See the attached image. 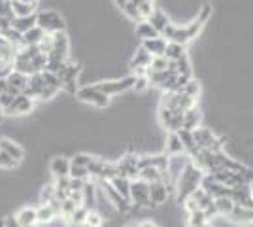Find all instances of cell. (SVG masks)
I'll return each instance as SVG.
<instances>
[{
  "mask_svg": "<svg viewBox=\"0 0 253 227\" xmlns=\"http://www.w3.org/2000/svg\"><path fill=\"white\" fill-rule=\"evenodd\" d=\"M204 178V173L193 161L187 163V167L181 171L178 182H176V191H178V203L183 205L185 199L189 197L197 187H201V182Z\"/></svg>",
  "mask_w": 253,
  "mask_h": 227,
  "instance_id": "obj_1",
  "label": "cell"
},
{
  "mask_svg": "<svg viewBox=\"0 0 253 227\" xmlns=\"http://www.w3.org/2000/svg\"><path fill=\"white\" fill-rule=\"evenodd\" d=\"M202 27H204V21H201L199 17H197L195 21H191L189 25H185V27H178V25L170 23L169 27L165 29L163 36L167 38V42H176V44L185 45V44H189L193 38H197V34L202 31Z\"/></svg>",
  "mask_w": 253,
  "mask_h": 227,
  "instance_id": "obj_2",
  "label": "cell"
},
{
  "mask_svg": "<svg viewBox=\"0 0 253 227\" xmlns=\"http://www.w3.org/2000/svg\"><path fill=\"white\" fill-rule=\"evenodd\" d=\"M197 106V100L195 98L187 97L183 93H174V91H167L163 95V100H161V108H169L174 110L178 114H183L185 110Z\"/></svg>",
  "mask_w": 253,
  "mask_h": 227,
  "instance_id": "obj_3",
  "label": "cell"
},
{
  "mask_svg": "<svg viewBox=\"0 0 253 227\" xmlns=\"http://www.w3.org/2000/svg\"><path fill=\"white\" fill-rule=\"evenodd\" d=\"M36 25L42 29L45 34H55V33H63L66 29L64 25V19L57 13L55 10H45L40 11L36 15Z\"/></svg>",
  "mask_w": 253,
  "mask_h": 227,
  "instance_id": "obj_4",
  "label": "cell"
},
{
  "mask_svg": "<svg viewBox=\"0 0 253 227\" xmlns=\"http://www.w3.org/2000/svg\"><path fill=\"white\" fill-rule=\"evenodd\" d=\"M193 138H195V144L202 148V150H208L211 153H217V151H223V138L215 136L213 131L204 129V127H197L193 131Z\"/></svg>",
  "mask_w": 253,
  "mask_h": 227,
  "instance_id": "obj_5",
  "label": "cell"
},
{
  "mask_svg": "<svg viewBox=\"0 0 253 227\" xmlns=\"http://www.w3.org/2000/svg\"><path fill=\"white\" fill-rule=\"evenodd\" d=\"M130 203L136 208H151L155 206L149 199V184L144 180H130Z\"/></svg>",
  "mask_w": 253,
  "mask_h": 227,
  "instance_id": "obj_6",
  "label": "cell"
},
{
  "mask_svg": "<svg viewBox=\"0 0 253 227\" xmlns=\"http://www.w3.org/2000/svg\"><path fill=\"white\" fill-rule=\"evenodd\" d=\"M100 187H102V193L106 195V201H108L110 205H114V208H116L117 212H128V210H132L130 199H125V197L112 185L110 180H100Z\"/></svg>",
  "mask_w": 253,
  "mask_h": 227,
  "instance_id": "obj_7",
  "label": "cell"
},
{
  "mask_svg": "<svg viewBox=\"0 0 253 227\" xmlns=\"http://www.w3.org/2000/svg\"><path fill=\"white\" fill-rule=\"evenodd\" d=\"M134 84H136V76H126V78H121V80H112V82H100L96 84V89L102 91L108 97H114V95H121L128 89H134Z\"/></svg>",
  "mask_w": 253,
  "mask_h": 227,
  "instance_id": "obj_8",
  "label": "cell"
},
{
  "mask_svg": "<svg viewBox=\"0 0 253 227\" xmlns=\"http://www.w3.org/2000/svg\"><path fill=\"white\" fill-rule=\"evenodd\" d=\"M76 97L80 98V100H84V102H87V104H93L96 108H106L110 104V97L104 95L102 91H98L95 86H85L82 89H78Z\"/></svg>",
  "mask_w": 253,
  "mask_h": 227,
  "instance_id": "obj_9",
  "label": "cell"
},
{
  "mask_svg": "<svg viewBox=\"0 0 253 227\" xmlns=\"http://www.w3.org/2000/svg\"><path fill=\"white\" fill-rule=\"evenodd\" d=\"M117 165V173L119 176H125L128 180H136L138 174H140V157L128 153L125 157H121L119 161L116 163Z\"/></svg>",
  "mask_w": 253,
  "mask_h": 227,
  "instance_id": "obj_10",
  "label": "cell"
},
{
  "mask_svg": "<svg viewBox=\"0 0 253 227\" xmlns=\"http://www.w3.org/2000/svg\"><path fill=\"white\" fill-rule=\"evenodd\" d=\"M68 51H70V42H68L66 33L63 31V33L53 34V49L47 53V57L55 59V61H66Z\"/></svg>",
  "mask_w": 253,
  "mask_h": 227,
  "instance_id": "obj_11",
  "label": "cell"
},
{
  "mask_svg": "<svg viewBox=\"0 0 253 227\" xmlns=\"http://www.w3.org/2000/svg\"><path fill=\"white\" fill-rule=\"evenodd\" d=\"M159 118L163 127L169 131V133H178L181 129V123H183V114H178L174 110L169 108H161L159 110Z\"/></svg>",
  "mask_w": 253,
  "mask_h": 227,
  "instance_id": "obj_12",
  "label": "cell"
},
{
  "mask_svg": "<svg viewBox=\"0 0 253 227\" xmlns=\"http://www.w3.org/2000/svg\"><path fill=\"white\" fill-rule=\"evenodd\" d=\"M82 72V66L76 65V63H66V68H64V74L61 78V82H63V89L64 91H68L70 95H76L78 93V87H76V80H78V76Z\"/></svg>",
  "mask_w": 253,
  "mask_h": 227,
  "instance_id": "obj_13",
  "label": "cell"
},
{
  "mask_svg": "<svg viewBox=\"0 0 253 227\" xmlns=\"http://www.w3.org/2000/svg\"><path fill=\"white\" fill-rule=\"evenodd\" d=\"M32 108H34V98L21 93V95L15 97V100H13V104H11L10 108L4 112V116H25Z\"/></svg>",
  "mask_w": 253,
  "mask_h": 227,
  "instance_id": "obj_14",
  "label": "cell"
},
{
  "mask_svg": "<svg viewBox=\"0 0 253 227\" xmlns=\"http://www.w3.org/2000/svg\"><path fill=\"white\" fill-rule=\"evenodd\" d=\"M6 80H8V91L15 97L21 95L23 91L27 89V86H29V76L23 74V72H17V70H13Z\"/></svg>",
  "mask_w": 253,
  "mask_h": 227,
  "instance_id": "obj_15",
  "label": "cell"
},
{
  "mask_svg": "<svg viewBox=\"0 0 253 227\" xmlns=\"http://www.w3.org/2000/svg\"><path fill=\"white\" fill-rule=\"evenodd\" d=\"M170 197V191L167 184L161 180V182H153V184H149V199H151V203L155 206L163 205V203H167Z\"/></svg>",
  "mask_w": 253,
  "mask_h": 227,
  "instance_id": "obj_16",
  "label": "cell"
},
{
  "mask_svg": "<svg viewBox=\"0 0 253 227\" xmlns=\"http://www.w3.org/2000/svg\"><path fill=\"white\" fill-rule=\"evenodd\" d=\"M0 151H4V153H8L10 157H13L15 161H23V157H25V150H23L21 146L17 144V142H13L11 138H6V136H0Z\"/></svg>",
  "mask_w": 253,
  "mask_h": 227,
  "instance_id": "obj_17",
  "label": "cell"
},
{
  "mask_svg": "<svg viewBox=\"0 0 253 227\" xmlns=\"http://www.w3.org/2000/svg\"><path fill=\"white\" fill-rule=\"evenodd\" d=\"M167 38L165 36H157V38H149V40H144L142 42V47L151 53L153 57H163L165 51H167Z\"/></svg>",
  "mask_w": 253,
  "mask_h": 227,
  "instance_id": "obj_18",
  "label": "cell"
},
{
  "mask_svg": "<svg viewBox=\"0 0 253 227\" xmlns=\"http://www.w3.org/2000/svg\"><path fill=\"white\" fill-rule=\"evenodd\" d=\"M201 121H202L201 110L197 108V106H193V108L183 112V123H181V129L195 131L197 127H201Z\"/></svg>",
  "mask_w": 253,
  "mask_h": 227,
  "instance_id": "obj_19",
  "label": "cell"
},
{
  "mask_svg": "<svg viewBox=\"0 0 253 227\" xmlns=\"http://www.w3.org/2000/svg\"><path fill=\"white\" fill-rule=\"evenodd\" d=\"M49 171L55 178H63V176H68L70 174V159L66 157H53L51 165H49Z\"/></svg>",
  "mask_w": 253,
  "mask_h": 227,
  "instance_id": "obj_20",
  "label": "cell"
},
{
  "mask_svg": "<svg viewBox=\"0 0 253 227\" xmlns=\"http://www.w3.org/2000/svg\"><path fill=\"white\" fill-rule=\"evenodd\" d=\"M43 78H42V72H36V74L29 76V86H27V89L23 91L25 95H29L31 98H38V95H40V91L43 89Z\"/></svg>",
  "mask_w": 253,
  "mask_h": 227,
  "instance_id": "obj_21",
  "label": "cell"
},
{
  "mask_svg": "<svg viewBox=\"0 0 253 227\" xmlns=\"http://www.w3.org/2000/svg\"><path fill=\"white\" fill-rule=\"evenodd\" d=\"M146 21L151 23V27H153V29H155V31L161 34V36H163V33H165V29H167V27L170 25L169 15H167V13H165L163 10H157V8H155V11L149 15V19H146Z\"/></svg>",
  "mask_w": 253,
  "mask_h": 227,
  "instance_id": "obj_22",
  "label": "cell"
},
{
  "mask_svg": "<svg viewBox=\"0 0 253 227\" xmlns=\"http://www.w3.org/2000/svg\"><path fill=\"white\" fill-rule=\"evenodd\" d=\"M11 11L15 17H25V15H34L36 6L38 4H32V2H23V0H10Z\"/></svg>",
  "mask_w": 253,
  "mask_h": 227,
  "instance_id": "obj_23",
  "label": "cell"
},
{
  "mask_svg": "<svg viewBox=\"0 0 253 227\" xmlns=\"http://www.w3.org/2000/svg\"><path fill=\"white\" fill-rule=\"evenodd\" d=\"M32 27H36V13L34 15H25V17H15L11 21V29H15L17 33L25 34L27 31H31Z\"/></svg>",
  "mask_w": 253,
  "mask_h": 227,
  "instance_id": "obj_24",
  "label": "cell"
},
{
  "mask_svg": "<svg viewBox=\"0 0 253 227\" xmlns=\"http://www.w3.org/2000/svg\"><path fill=\"white\" fill-rule=\"evenodd\" d=\"M183 153H185V148L179 140L178 133H170L169 140H167V155L174 157V155H183Z\"/></svg>",
  "mask_w": 253,
  "mask_h": 227,
  "instance_id": "obj_25",
  "label": "cell"
},
{
  "mask_svg": "<svg viewBox=\"0 0 253 227\" xmlns=\"http://www.w3.org/2000/svg\"><path fill=\"white\" fill-rule=\"evenodd\" d=\"M15 220H17L23 227H32L36 224V208L25 206V208H21V210L15 214Z\"/></svg>",
  "mask_w": 253,
  "mask_h": 227,
  "instance_id": "obj_26",
  "label": "cell"
},
{
  "mask_svg": "<svg viewBox=\"0 0 253 227\" xmlns=\"http://www.w3.org/2000/svg\"><path fill=\"white\" fill-rule=\"evenodd\" d=\"M208 224H210V218L206 216V212L201 210V208H197V210L187 214V226L189 227H204Z\"/></svg>",
  "mask_w": 253,
  "mask_h": 227,
  "instance_id": "obj_27",
  "label": "cell"
},
{
  "mask_svg": "<svg viewBox=\"0 0 253 227\" xmlns=\"http://www.w3.org/2000/svg\"><path fill=\"white\" fill-rule=\"evenodd\" d=\"M53 220H57V214L49 205H42L40 208H36V224H42V226H47L51 224Z\"/></svg>",
  "mask_w": 253,
  "mask_h": 227,
  "instance_id": "obj_28",
  "label": "cell"
},
{
  "mask_svg": "<svg viewBox=\"0 0 253 227\" xmlns=\"http://www.w3.org/2000/svg\"><path fill=\"white\" fill-rule=\"evenodd\" d=\"M151 59H153V55L148 53L144 47H138L134 57H132V61H130V68L136 70V68H142V66H149Z\"/></svg>",
  "mask_w": 253,
  "mask_h": 227,
  "instance_id": "obj_29",
  "label": "cell"
},
{
  "mask_svg": "<svg viewBox=\"0 0 253 227\" xmlns=\"http://www.w3.org/2000/svg\"><path fill=\"white\" fill-rule=\"evenodd\" d=\"M43 36H45V33L36 25V27H32L31 31H27L23 34V44L25 45H38L43 40Z\"/></svg>",
  "mask_w": 253,
  "mask_h": 227,
  "instance_id": "obj_30",
  "label": "cell"
},
{
  "mask_svg": "<svg viewBox=\"0 0 253 227\" xmlns=\"http://www.w3.org/2000/svg\"><path fill=\"white\" fill-rule=\"evenodd\" d=\"M185 45L176 42H169L167 44V51H165V57L167 61H179L181 57H185Z\"/></svg>",
  "mask_w": 253,
  "mask_h": 227,
  "instance_id": "obj_31",
  "label": "cell"
},
{
  "mask_svg": "<svg viewBox=\"0 0 253 227\" xmlns=\"http://www.w3.org/2000/svg\"><path fill=\"white\" fill-rule=\"evenodd\" d=\"M138 178L148 182V184H153V182H161L163 180V173L159 169H155V167H144V169H140Z\"/></svg>",
  "mask_w": 253,
  "mask_h": 227,
  "instance_id": "obj_32",
  "label": "cell"
},
{
  "mask_svg": "<svg viewBox=\"0 0 253 227\" xmlns=\"http://www.w3.org/2000/svg\"><path fill=\"white\" fill-rule=\"evenodd\" d=\"M136 36L144 42V40H149V38H157L161 34L151 27V23L149 21H140L136 27Z\"/></svg>",
  "mask_w": 253,
  "mask_h": 227,
  "instance_id": "obj_33",
  "label": "cell"
},
{
  "mask_svg": "<svg viewBox=\"0 0 253 227\" xmlns=\"http://www.w3.org/2000/svg\"><path fill=\"white\" fill-rule=\"evenodd\" d=\"M213 203H215V208H217V214H219V216H229L232 210H234V206H236V203L232 201L231 197L213 199Z\"/></svg>",
  "mask_w": 253,
  "mask_h": 227,
  "instance_id": "obj_34",
  "label": "cell"
},
{
  "mask_svg": "<svg viewBox=\"0 0 253 227\" xmlns=\"http://www.w3.org/2000/svg\"><path fill=\"white\" fill-rule=\"evenodd\" d=\"M82 191H84V206H85V208H89V210H95V205H96V201H95V184L87 180Z\"/></svg>",
  "mask_w": 253,
  "mask_h": 227,
  "instance_id": "obj_35",
  "label": "cell"
},
{
  "mask_svg": "<svg viewBox=\"0 0 253 227\" xmlns=\"http://www.w3.org/2000/svg\"><path fill=\"white\" fill-rule=\"evenodd\" d=\"M202 87H201V82L199 80H195V78H191L189 82L185 84V86L181 87V91H178V93H183V95H187V97L191 98H199V95H201Z\"/></svg>",
  "mask_w": 253,
  "mask_h": 227,
  "instance_id": "obj_36",
  "label": "cell"
},
{
  "mask_svg": "<svg viewBox=\"0 0 253 227\" xmlns=\"http://www.w3.org/2000/svg\"><path fill=\"white\" fill-rule=\"evenodd\" d=\"M110 182H112V185H114L125 199H130V180H128V178H125V176H116V178L110 180Z\"/></svg>",
  "mask_w": 253,
  "mask_h": 227,
  "instance_id": "obj_37",
  "label": "cell"
},
{
  "mask_svg": "<svg viewBox=\"0 0 253 227\" xmlns=\"http://www.w3.org/2000/svg\"><path fill=\"white\" fill-rule=\"evenodd\" d=\"M178 136L181 144H183V148H185V153H189L197 148V144H195V138H193V131H185V129H179L178 131Z\"/></svg>",
  "mask_w": 253,
  "mask_h": 227,
  "instance_id": "obj_38",
  "label": "cell"
},
{
  "mask_svg": "<svg viewBox=\"0 0 253 227\" xmlns=\"http://www.w3.org/2000/svg\"><path fill=\"white\" fill-rule=\"evenodd\" d=\"M132 2L136 4V8L140 10L144 19H149V15L155 11V2H151V0H132Z\"/></svg>",
  "mask_w": 253,
  "mask_h": 227,
  "instance_id": "obj_39",
  "label": "cell"
},
{
  "mask_svg": "<svg viewBox=\"0 0 253 227\" xmlns=\"http://www.w3.org/2000/svg\"><path fill=\"white\" fill-rule=\"evenodd\" d=\"M123 13H125L126 17L130 19V21H136V23H140V21H146L144 17H142V13H140V10L136 8V4L130 0L128 4H125V8H123Z\"/></svg>",
  "mask_w": 253,
  "mask_h": 227,
  "instance_id": "obj_40",
  "label": "cell"
},
{
  "mask_svg": "<svg viewBox=\"0 0 253 227\" xmlns=\"http://www.w3.org/2000/svg\"><path fill=\"white\" fill-rule=\"evenodd\" d=\"M87 214H89V208H85V206H78V208L74 210V214L70 216V220H68V222H70L72 226H76V227L84 226L85 220H87Z\"/></svg>",
  "mask_w": 253,
  "mask_h": 227,
  "instance_id": "obj_41",
  "label": "cell"
},
{
  "mask_svg": "<svg viewBox=\"0 0 253 227\" xmlns=\"http://www.w3.org/2000/svg\"><path fill=\"white\" fill-rule=\"evenodd\" d=\"M104 224V216L100 214V212H96V210H89V214H87V220H85L84 226L87 227H102Z\"/></svg>",
  "mask_w": 253,
  "mask_h": 227,
  "instance_id": "obj_42",
  "label": "cell"
},
{
  "mask_svg": "<svg viewBox=\"0 0 253 227\" xmlns=\"http://www.w3.org/2000/svg\"><path fill=\"white\" fill-rule=\"evenodd\" d=\"M70 178H78V180H89V171H87V167H80V165H72L70 163V174H68Z\"/></svg>",
  "mask_w": 253,
  "mask_h": 227,
  "instance_id": "obj_43",
  "label": "cell"
},
{
  "mask_svg": "<svg viewBox=\"0 0 253 227\" xmlns=\"http://www.w3.org/2000/svg\"><path fill=\"white\" fill-rule=\"evenodd\" d=\"M167 68H169V61H167L165 55L163 57H153L151 63H149V70H153V72H163Z\"/></svg>",
  "mask_w": 253,
  "mask_h": 227,
  "instance_id": "obj_44",
  "label": "cell"
},
{
  "mask_svg": "<svg viewBox=\"0 0 253 227\" xmlns=\"http://www.w3.org/2000/svg\"><path fill=\"white\" fill-rule=\"evenodd\" d=\"M19 165V161H15L13 157H10L8 153H4V151H0V169H6V171H11V169H15Z\"/></svg>",
  "mask_w": 253,
  "mask_h": 227,
  "instance_id": "obj_45",
  "label": "cell"
},
{
  "mask_svg": "<svg viewBox=\"0 0 253 227\" xmlns=\"http://www.w3.org/2000/svg\"><path fill=\"white\" fill-rule=\"evenodd\" d=\"M61 89L59 87H51V86H43V89L40 91V95H38V98L36 100H51L57 93H59Z\"/></svg>",
  "mask_w": 253,
  "mask_h": 227,
  "instance_id": "obj_46",
  "label": "cell"
},
{
  "mask_svg": "<svg viewBox=\"0 0 253 227\" xmlns=\"http://www.w3.org/2000/svg\"><path fill=\"white\" fill-rule=\"evenodd\" d=\"M13 100H15V95H11L10 91L0 93V106H2V114H4V112L13 104Z\"/></svg>",
  "mask_w": 253,
  "mask_h": 227,
  "instance_id": "obj_47",
  "label": "cell"
},
{
  "mask_svg": "<svg viewBox=\"0 0 253 227\" xmlns=\"http://www.w3.org/2000/svg\"><path fill=\"white\" fill-rule=\"evenodd\" d=\"M40 199H42L43 205H47L49 201L55 199V185H43L42 193H40Z\"/></svg>",
  "mask_w": 253,
  "mask_h": 227,
  "instance_id": "obj_48",
  "label": "cell"
},
{
  "mask_svg": "<svg viewBox=\"0 0 253 227\" xmlns=\"http://www.w3.org/2000/svg\"><path fill=\"white\" fill-rule=\"evenodd\" d=\"M91 155H87V153H76L74 157H72V165H80V167H87L89 163H91Z\"/></svg>",
  "mask_w": 253,
  "mask_h": 227,
  "instance_id": "obj_49",
  "label": "cell"
},
{
  "mask_svg": "<svg viewBox=\"0 0 253 227\" xmlns=\"http://www.w3.org/2000/svg\"><path fill=\"white\" fill-rule=\"evenodd\" d=\"M210 15H211V6H210V4H204V6L201 8V11H199V15H197V17H199L201 21L206 23L208 19H210Z\"/></svg>",
  "mask_w": 253,
  "mask_h": 227,
  "instance_id": "obj_50",
  "label": "cell"
},
{
  "mask_svg": "<svg viewBox=\"0 0 253 227\" xmlns=\"http://www.w3.org/2000/svg\"><path fill=\"white\" fill-rule=\"evenodd\" d=\"M148 87H149L148 76H138L136 84H134V89H136V91H144V89H148Z\"/></svg>",
  "mask_w": 253,
  "mask_h": 227,
  "instance_id": "obj_51",
  "label": "cell"
},
{
  "mask_svg": "<svg viewBox=\"0 0 253 227\" xmlns=\"http://www.w3.org/2000/svg\"><path fill=\"white\" fill-rule=\"evenodd\" d=\"M13 72V65L10 63H0V78H8Z\"/></svg>",
  "mask_w": 253,
  "mask_h": 227,
  "instance_id": "obj_52",
  "label": "cell"
},
{
  "mask_svg": "<svg viewBox=\"0 0 253 227\" xmlns=\"http://www.w3.org/2000/svg\"><path fill=\"white\" fill-rule=\"evenodd\" d=\"M2 227H23V226L15 220V216H8L6 220H4V226Z\"/></svg>",
  "mask_w": 253,
  "mask_h": 227,
  "instance_id": "obj_53",
  "label": "cell"
},
{
  "mask_svg": "<svg viewBox=\"0 0 253 227\" xmlns=\"http://www.w3.org/2000/svg\"><path fill=\"white\" fill-rule=\"evenodd\" d=\"M8 91V80L6 78H0V93Z\"/></svg>",
  "mask_w": 253,
  "mask_h": 227,
  "instance_id": "obj_54",
  "label": "cell"
},
{
  "mask_svg": "<svg viewBox=\"0 0 253 227\" xmlns=\"http://www.w3.org/2000/svg\"><path fill=\"white\" fill-rule=\"evenodd\" d=\"M138 227H157L155 226V222H151V220H144V222H140Z\"/></svg>",
  "mask_w": 253,
  "mask_h": 227,
  "instance_id": "obj_55",
  "label": "cell"
},
{
  "mask_svg": "<svg viewBox=\"0 0 253 227\" xmlns=\"http://www.w3.org/2000/svg\"><path fill=\"white\" fill-rule=\"evenodd\" d=\"M114 2H116L117 8H121V10H123V8H125V4H128L130 0H114Z\"/></svg>",
  "mask_w": 253,
  "mask_h": 227,
  "instance_id": "obj_56",
  "label": "cell"
},
{
  "mask_svg": "<svg viewBox=\"0 0 253 227\" xmlns=\"http://www.w3.org/2000/svg\"><path fill=\"white\" fill-rule=\"evenodd\" d=\"M250 193H252V197H253V180H252V184H250Z\"/></svg>",
  "mask_w": 253,
  "mask_h": 227,
  "instance_id": "obj_57",
  "label": "cell"
},
{
  "mask_svg": "<svg viewBox=\"0 0 253 227\" xmlns=\"http://www.w3.org/2000/svg\"><path fill=\"white\" fill-rule=\"evenodd\" d=\"M23 2H32V4H38V0H23Z\"/></svg>",
  "mask_w": 253,
  "mask_h": 227,
  "instance_id": "obj_58",
  "label": "cell"
},
{
  "mask_svg": "<svg viewBox=\"0 0 253 227\" xmlns=\"http://www.w3.org/2000/svg\"><path fill=\"white\" fill-rule=\"evenodd\" d=\"M2 116H4V114H2V106H0V118H2Z\"/></svg>",
  "mask_w": 253,
  "mask_h": 227,
  "instance_id": "obj_59",
  "label": "cell"
},
{
  "mask_svg": "<svg viewBox=\"0 0 253 227\" xmlns=\"http://www.w3.org/2000/svg\"><path fill=\"white\" fill-rule=\"evenodd\" d=\"M128 227H138V226H128Z\"/></svg>",
  "mask_w": 253,
  "mask_h": 227,
  "instance_id": "obj_60",
  "label": "cell"
},
{
  "mask_svg": "<svg viewBox=\"0 0 253 227\" xmlns=\"http://www.w3.org/2000/svg\"><path fill=\"white\" fill-rule=\"evenodd\" d=\"M151 2H155V0H151Z\"/></svg>",
  "mask_w": 253,
  "mask_h": 227,
  "instance_id": "obj_61",
  "label": "cell"
},
{
  "mask_svg": "<svg viewBox=\"0 0 253 227\" xmlns=\"http://www.w3.org/2000/svg\"><path fill=\"white\" fill-rule=\"evenodd\" d=\"M0 121H2V118H0Z\"/></svg>",
  "mask_w": 253,
  "mask_h": 227,
  "instance_id": "obj_62",
  "label": "cell"
}]
</instances>
